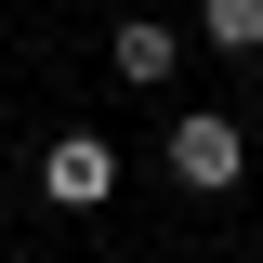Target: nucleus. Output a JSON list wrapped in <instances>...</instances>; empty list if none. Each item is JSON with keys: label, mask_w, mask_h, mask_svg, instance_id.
<instances>
[{"label": "nucleus", "mask_w": 263, "mask_h": 263, "mask_svg": "<svg viewBox=\"0 0 263 263\" xmlns=\"http://www.w3.org/2000/svg\"><path fill=\"white\" fill-rule=\"evenodd\" d=\"M158 158H171V184H184V197H224L237 171H250V132H237L224 105H184V119H171V145H158Z\"/></svg>", "instance_id": "nucleus-1"}, {"label": "nucleus", "mask_w": 263, "mask_h": 263, "mask_svg": "<svg viewBox=\"0 0 263 263\" xmlns=\"http://www.w3.org/2000/svg\"><path fill=\"white\" fill-rule=\"evenodd\" d=\"M40 197H53V211H105V197H119L105 132H53V145H40Z\"/></svg>", "instance_id": "nucleus-2"}, {"label": "nucleus", "mask_w": 263, "mask_h": 263, "mask_svg": "<svg viewBox=\"0 0 263 263\" xmlns=\"http://www.w3.org/2000/svg\"><path fill=\"white\" fill-rule=\"evenodd\" d=\"M105 66H119V79H171V66H184V27H158V13H119Z\"/></svg>", "instance_id": "nucleus-3"}, {"label": "nucleus", "mask_w": 263, "mask_h": 263, "mask_svg": "<svg viewBox=\"0 0 263 263\" xmlns=\"http://www.w3.org/2000/svg\"><path fill=\"white\" fill-rule=\"evenodd\" d=\"M197 40L211 53H263V0H197Z\"/></svg>", "instance_id": "nucleus-4"}]
</instances>
